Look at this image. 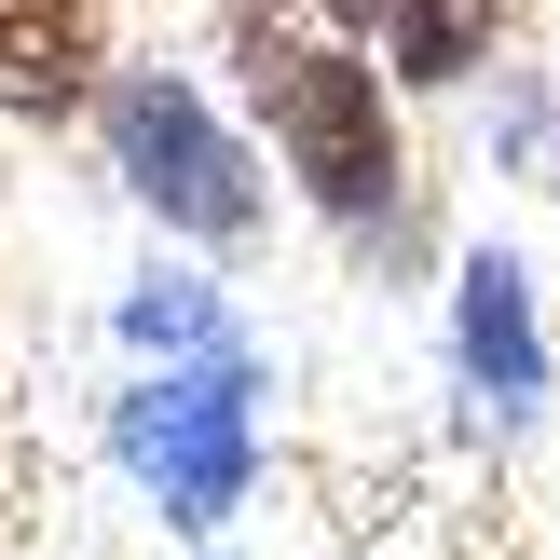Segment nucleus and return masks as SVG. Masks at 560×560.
Masks as SVG:
<instances>
[{"instance_id": "0eeeda50", "label": "nucleus", "mask_w": 560, "mask_h": 560, "mask_svg": "<svg viewBox=\"0 0 560 560\" xmlns=\"http://www.w3.org/2000/svg\"><path fill=\"white\" fill-rule=\"evenodd\" d=\"M328 27H383V0H328Z\"/></svg>"}, {"instance_id": "7ed1b4c3", "label": "nucleus", "mask_w": 560, "mask_h": 560, "mask_svg": "<svg viewBox=\"0 0 560 560\" xmlns=\"http://www.w3.org/2000/svg\"><path fill=\"white\" fill-rule=\"evenodd\" d=\"M109 151H124V178H137V206L164 219V233H246L260 219V178H246V151L219 137V109L191 96L178 69H124L109 82Z\"/></svg>"}, {"instance_id": "f03ea898", "label": "nucleus", "mask_w": 560, "mask_h": 560, "mask_svg": "<svg viewBox=\"0 0 560 560\" xmlns=\"http://www.w3.org/2000/svg\"><path fill=\"white\" fill-rule=\"evenodd\" d=\"M109 452H124V479L151 492L164 520H219V506H246V465H260V424H246V355L137 383V397L109 410Z\"/></svg>"}, {"instance_id": "423d86ee", "label": "nucleus", "mask_w": 560, "mask_h": 560, "mask_svg": "<svg viewBox=\"0 0 560 560\" xmlns=\"http://www.w3.org/2000/svg\"><path fill=\"white\" fill-rule=\"evenodd\" d=\"M492 14L506 0H383V27H397V69L410 82H465L492 55Z\"/></svg>"}, {"instance_id": "20e7f679", "label": "nucleus", "mask_w": 560, "mask_h": 560, "mask_svg": "<svg viewBox=\"0 0 560 560\" xmlns=\"http://www.w3.org/2000/svg\"><path fill=\"white\" fill-rule=\"evenodd\" d=\"M109 69V0H14L0 14V109L14 124H69Z\"/></svg>"}, {"instance_id": "f257e3e1", "label": "nucleus", "mask_w": 560, "mask_h": 560, "mask_svg": "<svg viewBox=\"0 0 560 560\" xmlns=\"http://www.w3.org/2000/svg\"><path fill=\"white\" fill-rule=\"evenodd\" d=\"M260 96H273V137H288L301 191H315L328 219H383L397 206V109H383V69H355L342 42H273Z\"/></svg>"}, {"instance_id": "39448f33", "label": "nucleus", "mask_w": 560, "mask_h": 560, "mask_svg": "<svg viewBox=\"0 0 560 560\" xmlns=\"http://www.w3.org/2000/svg\"><path fill=\"white\" fill-rule=\"evenodd\" d=\"M452 328H465V370L492 383V397H547V342H534V288H520V260L492 246V260H465V301H452Z\"/></svg>"}]
</instances>
